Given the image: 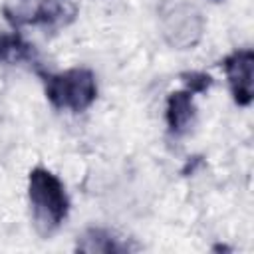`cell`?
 Instances as JSON below:
<instances>
[{"label":"cell","mask_w":254,"mask_h":254,"mask_svg":"<svg viewBox=\"0 0 254 254\" xmlns=\"http://www.w3.org/2000/svg\"><path fill=\"white\" fill-rule=\"evenodd\" d=\"M139 246L115 230L101 228V226H89L77 236L75 250L85 254H127L137 250Z\"/></svg>","instance_id":"8992f818"},{"label":"cell","mask_w":254,"mask_h":254,"mask_svg":"<svg viewBox=\"0 0 254 254\" xmlns=\"http://www.w3.org/2000/svg\"><path fill=\"white\" fill-rule=\"evenodd\" d=\"M196 121V105L192 93L187 89H177L167 95L165 103V123L173 137L187 135Z\"/></svg>","instance_id":"52a82bcc"},{"label":"cell","mask_w":254,"mask_h":254,"mask_svg":"<svg viewBox=\"0 0 254 254\" xmlns=\"http://www.w3.org/2000/svg\"><path fill=\"white\" fill-rule=\"evenodd\" d=\"M222 67L228 79V89L238 107H248L254 97V52L240 48L222 60Z\"/></svg>","instance_id":"5b68a950"},{"label":"cell","mask_w":254,"mask_h":254,"mask_svg":"<svg viewBox=\"0 0 254 254\" xmlns=\"http://www.w3.org/2000/svg\"><path fill=\"white\" fill-rule=\"evenodd\" d=\"M48 101L60 111L81 113L97 99V79L87 67H69L58 73H38Z\"/></svg>","instance_id":"7a4b0ae2"},{"label":"cell","mask_w":254,"mask_h":254,"mask_svg":"<svg viewBox=\"0 0 254 254\" xmlns=\"http://www.w3.org/2000/svg\"><path fill=\"white\" fill-rule=\"evenodd\" d=\"M161 30L169 46L189 50L200 42L204 34V18L196 6L189 2H175L163 12Z\"/></svg>","instance_id":"277c9868"},{"label":"cell","mask_w":254,"mask_h":254,"mask_svg":"<svg viewBox=\"0 0 254 254\" xmlns=\"http://www.w3.org/2000/svg\"><path fill=\"white\" fill-rule=\"evenodd\" d=\"M181 81H183L185 89L190 91L192 95L194 93H206L212 85V77L204 71H185V73H181Z\"/></svg>","instance_id":"9c48e42d"},{"label":"cell","mask_w":254,"mask_h":254,"mask_svg":"<svg viewBox=\"0 0 254 254\" xmlns=\"http://www.w3.org/2000/svg\"><path fill=\"white\" fill-rule=\"evenodd\" d=\"M28 202L34 228L40 236H52L67 218L69 196L56 173L46 167H34L28 175Z\"/></svg>","instance_id":"6da1fadb"},{"label":"cell","mask_w":254,"mask_h":254,"mask_svg":"<svg viewBox=\"0 0 254 254\" xmlns=\"http://www.w3.org/2000/svg\"><path fill=\"white\" fill-rule=\"evenodd\" d=\"M6 20L14 30L22 26H44L50 30L67 26L75 18V6L64 0H20L4 8Z\"/></svg>","instance_id":"3957f363"},{"label":"cell","mask_w":254,"mask_h":254,"mask_svg":"<svg viewBox=\"0 0 254 254\" xmlns=\"http://www.w3.org/2000/svg\"><path fill=\"white\" fill-rule=\"evenodd\" d=\"M0 64L6 65H28L36 73L42 71L40 56L18 30L12 32H0Z\"/></svg>","instance_id":"ba28073f"}]
</instances>
